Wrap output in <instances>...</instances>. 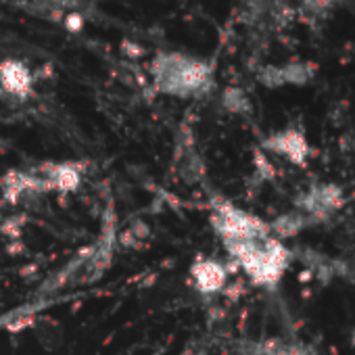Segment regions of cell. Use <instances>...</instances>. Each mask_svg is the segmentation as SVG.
<instances>
[{
    "label": "cell",
    "instance_id": "obj_1",
    "mask_svg": "<svg viewBox=\"0 0 355 355\" xmlns=\"http://www.w3.org/2000/svg\"><path fill=\"white\" fill-rule=\"evenodd\" d=\"M155 84L161 92L171 96H195L203 94L214 84V69L207 61L182 55L161 53L150 65Z\"/></svg>",
    "mask_w": 355,
    "mask_h": 355
},
{
    "label": "cell",
    "instance_id": "obj_2",
    "mask_svg": "<svg viewBox=\"0 0 355 355\" xmlns=\"http://www.w3.org/2000/svg\"><path fill=\"white\" fill-rule=\"evenodd\" d=\"M345 205V193L338 184H315L297 199L299 211L315 222H326Z\"/></svg>",
    "mask_w": 355,
    "mask_h": 355
},
{
    "label": "cell",
    "instance_id": "obj_3",
    "mask_svg": "<svg viewBox=\"0 0 355 355\" xmlns=\"http://www.w3.org/2000/svg\"><path fill=\"white\" fill-rule=\"evenodd\" d=\"M263 148H268V150L284 157L293 165H301V167L307 163V159L311 155V148H309L305 134L297 128H286L282 132L268 136L263 140Z\"/></svg>",
    "mask_w": 355,
    "mask_h": 355
},
{
    "label": "cell",
    "instance_id": "obj_4",
    "mask_svg": "<svg viewBox=\"0 0 355 355\" xmlns=\"http://www.w3.org/2000/svg\"><path fill=\"white\" fill-rule=\"evenodd\" d=\"M32 71L26 67V63L17 59H7L0 63V86L7 92L17 96H28L32 92Z\"/></svg>",
    "mask_w": 355,
    "mask_h": 355
},
{
    "label": "cell",
    "instance_id": "obj_5",
    "mask_svg": "<svg viewBox=\"0 0 355 355\" xmlns=\"http://www.w3.org/2000/svg\"><path fill=\"white\" fill-rule=\"evenodd\" d=\"M195 280H197V286L205 293H214V291H220L224 284H226V270L224 266L216 263V261H203V263H197L195 270Z\"/></svg>",
    "mask_w": 355,
    "mask_h": 355
},
{
    "label": "cell",
    "instance_id": "obj_6",
    "mask_svg": "<svg viewBox=\"0 0 355 355\" xmlns=\"http://www.w3.org/2000/svg\"><path fill=\"white\" fill-rule=\"evenodd\" d=\"M309 224H313V220L297 209V211H288V214L276 218L270 224V232L276 234L274 239H291V236H297L301 230H305Z\"/></svg>",
    "mask_w": 355,
    "mask_h": 355
},
{
    "label": "cell",
    "instance_id": "obj_7",
    "mask_svg": "<svg viewBox=\"0 0 355 355\" xmlns=\"http://www.w3.org/2000/svg\"><path fill=\"white\" fill-rule=\"evenodd\" d=\"M284 86H305L313 80L315 67L305 61H291L286 65H280Z\"/></svg>",
    "mask_w": 355,
    "mask_h": 355
},
{
    "label": "cell",
    "instance_id": "obj_8",
    "mask_svg": "<svg viewBox=\"0 0 355 355\" xmlns=\"http://www.w3.org/2000/svg\"><path fill=\"white\" fill-rule=\"evenodd\" d=\"M263 355H315L313 349L299 345V343H280V340H270L263 347Z\"/></svg>",
    "mask_w": 355,
    "mask_h": 355
},
{
    "label": "cell",
    "instance_id": "obj_9",
    "mask_svg": "<svg viewBox=\"0 0 355 355\" xmlns=\"http://www.w3.org/2000/svg\"><path fill=\"white\" fill-rule=\"evenodd\" d=\"M224 107L232 113H249L251 111V101L241 88H228L224 92Z\"/></svg>",
    "mask_w": 355,
    "mask_h": 355
},
{
    "label": "cell",
    "instance_id": "obj_10",
    "mask_svg": "<svg viewBox=\"0 0 355 355\" xmlns=\"http://www.w3.org/2000/svg\"><path fill=\"white\" fill-rule=\"evenodd\" d=\"M257 80H259L266 88H280V86H284L282 69H280L278 65H266V67L259 71Z\"/></svg>",
    "mask_w": 355,
    "mask_h": 355
},
{
    "label": "cell",
    "instance_id": "obj_11",
    "mask_svg": "<svg viewBox=\"0 0 355 355\" xmlns=\"http://www.w3.org/2000/svg\"><path fill=\"white\" fill-rule=\"evenodd\" d=\"M255 165L259 167L261 178H272V175H274V167H272V163L266 159V155L257 153V155H255Z\"/></svg>",
    "mask_w": 355,
    "mask_h": 355
},
{
    "label": "cell",
    "instance_id": "obj_12",
    "mask_svg": "<svg viewBox=\"0 0 355 355\" xmlns=\"http://www.w3.org/2000/svg\"><path fill=\"white\" fill-rule=\"evenodd\" d=\"M336 5V0H309V7L313 13H322V11H330Z\"/></svg>",
    "mask_w": 355,
    "mask_h": 355
},
{
    "label": "cell",
    "instance_id": "obj_13",
    "mask_svg": "<svg viewBox=\"0 0 355 355\" xmlns=\"http://www.w3.org/2000/svg\"><path fill=\"white\" fill-rule=\"evenodd\" d=\"M349 340H351V347L355 349V328L351 330V334H349Z\"/></svg>",
    "mask_w": 355,
    "mask_h": 355
}]
</instances>
